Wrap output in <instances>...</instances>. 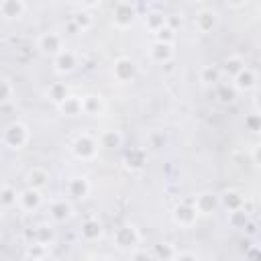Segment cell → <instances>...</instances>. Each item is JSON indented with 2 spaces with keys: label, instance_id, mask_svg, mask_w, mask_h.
<instances>
[{
  "label": "cell",
  "instance_id": "1",
  "mask_svg": "<svg viewBox=\"0 0 261 261\" xmlns=\"http://www.w3.org/2000/svg\"><path fill=\"white\" fill-rule=\"evenodd\" d=\"M29 141V128L22 122H10L4 128V143L10 149H22Z\"/></svg>",
  "mask_w": 261,
  "mask_h": 261
},
{
  "label": "cell",
  "instance_id": "20",
  "mask_svg": "<svg viewBox=\"0 0 261 261\" xmlns=\"http://www.w3.org/2000/svg\"><path fill=\"white\" fill-rule=\"evenodd\" d=\"M143 163H145V151H143V149H133V151L126 155V165H128V167L139 169V167H143Z\"/></svg>",
  "mask_w": 261,
  "mask_h": 261
},
{
  "label": "cell",
  "instance_id": "12",
  "mask_svg": "<svg viewBox=\"0 0 261 261\" xmlns=\"http://www.w3.org/2000/svg\"><path fill=\"white\" fill-rule=\"evenodd\" d=\"M171 55H173V45H171V43L157 41V43L151 47V57H153L155 61H159V63L171 59Z\"/></svg>",
  "mask_w": 261,
  "mask_h": 261
},
{
  "label": "cell",
  "instance_id": "13",
  "mask_svg": "<svg viewBox=\"0 0 261 261\" xmlns=\"http://www.w3.org/2000/svg\"><path fill=\"white\" fill-rule=\"evenodd\" d=\"M47 179H49V175H47V171L41 169V167H33V169L27 173L29 188H33V190H41V188L47 184Z\"/></svg>",
  "mask_w": 261,
  "mask_h": 261
},
{
  "label": "cell",
  "instance_id": "29",
  "mask_svg": "<svg viewBox=\"0 0 261 261\" xmlns=\"http://www.w3.org/2000/svg\"><path fill=\"white\" fill-rule=\"evenodd\" d=\"M157 255L159 257H173V249L169 247V243H159L157 245Z\"/></svg>",
  "mask_w": 261,
  "mask_h": 261
},
{
  "label": "cell",
  "instance_id": "17",
  "mask_svg": "<svg viewBox=\"0 0 261 261\" xmlns=\"http://www.w3.org/2000/svg\"><path fill=\"white\" fill-rule=\"evenodd\" d=\"M24 10V4L22 2H12V0H6V2H0V14L6 16V18H14V16H20Z\"/></svg>",
  "mask_w": 261,
  "mask_h": 261
},
{
  "label": "cell",
  "instance_id": "14",
  "mask_svg": "<svg viewBox=\"0 0 261 261\" xmlns=\"http://www.w3.org/2000/svg\"><path fill=\"white\" fill-rule=\"evenodd\" d=\"M59 110L67 116H75V114H82V98L77 96H67L61 104H59Z\"/></svg>",
  "mask_w": 261,
  "mask_h": 261
},
{
  "label": "cell",
  "instance_id": "27",
  "mask_svg": "<svg viewBox=\"0 0 261 261\" xmlns=\"http://www.w3.org/2000/svg\"><path fill=\"white\" fill-rule=\"evenodd\" d=\"M149 27L157 33V31H161V29L165 27V18H163L161 14H157V12H155V14H151V16H149Z\"/></svg>",
  "mask_w": 261,
  "mask_h": 261
},
{
  "label": "cell",
  "instance_id": "3",
  "mask_svg": "<svg viewBox=\"0 0 261 261\" xmlns=\"http://www.w3.org/2000/svg\"><path fill=\"white\" fill-rule=\"evenodd\" d=\"M114 243L120 247V249H128V247H135L139 243V232L133 224H122L116 228L114 232Z\"/></svg>",
  "mask_w": 261,
  "mask_h": 261
},
{
  "label": "cell",
  "instance_id": "10",
  "mask_svg": "<svg viewBox=\"0 0 261 261\" xmlns=\"http://www.w3.org/2000/svg\"><path fill=\"white\" fill-rule=\"evenodd\" d=\"M196 216H198V212H196V208L190 206V204H179V206L173 210V218H175V222L181 224V226L194 224V222H196Z\"/></svg>",
  "mask_w": 261,
  "mask_h": 261
},
{
  "label": "cell",
  "instance_id": "28",
  "mask_svg": "<svg viewBox=\"0 0 261 261\" xmlns=\"http://www.w3.org/2000/svg\"><path fill=\"white\" fill-rule=\"evenodd\" d=\"M45 245H41V243H35V245H31L29 247V253L27 255H31V257H35V259H43V255H45Z\"/></svg>",
  "mask_w": 261,
  "mask_h": 261
},
{
  "label": "cell",
  "instance_id": "15",
  "mask_svg": "<svg viewBox=\"0 0 261 261\" xmlns=\"http://www.w3.org/2000/svg\"><path fill=\"white\" fill-rule=\"evenodd\" d=\"M100 234H102V224H100L98 220L90 218V220L84 222V226H82V237H84L86 241H96Z\"/></svg>",
  "mask_w": 261,
  "mask_h": 261
},
{
  "label": "cell",
  "instance_id": "34",
  "mask_svg": "<svg viewBox=\"0 0 261 261\" xmlns=\"http://www.w3.org/2000/svg\"><path fill=\"white\" fill-rule=\"evenodd\" d=\"M0 192H2V186H0Z\"/></svg>",
  "mask_w": 261,
  "mask_h": 261
},
{
  "label": "cell",
  "instance_id": "19",
  "mask_svg": "<svg viewBox=\"0 0 261 261\" xmlns=\"http://www.w3.org/2000/svg\"><path fill=\"white\" fill-rule=\"evenodd\" d=\"M255 84V75H253V71H249V69H241L239 73H234V86L239 88V90H245V88H251Z\"/></svg>",
  "mask_w": 261,
  "mask_h": 261
},
{
  "label": "cell",
  "instance_id": "26",
  "mask_svg": "<svg viewBox=\"0 0 261 261\" xmlns=\"http://www.w3.org/2000/svg\"><path fill=\"white\" fill-rule=\"evenodd\" d=\"M39 241L37 243H41V245H49L51 241H53V230H51V226H39Z\"/></svg>",
  "mask_w": 261,
  "mask_h": 261
},
{
  "label": "cell",
  "instance_id": "24",
  "mask_svg": "<svg viewBox=\"0 0 261 261\" xmlns=\"http://www.w3.org/2000/svg\"><path fill=\"white\" fill-rule=\"evenodd\" d=\"M0 204H2V206H12V204H16V194H14V190L2 188V192H0Z\"/></svg>",
  "mask_w": 261,
  "mask_h": 261
},
{
  "label": "cell",
  "instance_id": "2",
  "mask_svg": "<svg viewBox=\"0 0 261 261\" xmlns=\"http://www.w3.org/2000/svg\"><path fill=\"white\" fill-rule=\"evenodd\" d=\"M98 153V141L90 135H80L73 143V155L77 159H94Z\"/></svg>",
  "mask_w": 261,
  "mask_h": 261
},
{
  "label": "cell",
  "instance_id": "11",
  "mask_svg": "<svg viewBox=\"0 0 261 261\" xmlns=\"http://www.w3.org/2000/svg\"><path fill=\"white\" fill-rule=\"evenodd\" d=\"M49 214L55 222H63L71 216V204L65 202V200H55L51 206H49Z\"/></svg>",
  "mask_w": 261,
  "mask_h": 261
},
{
  "label": "cell",
  "instance_id": "9",
  "mask_svg": "<svg viewBox=\"0 0 261 261\" xmlns=\"http://www.w3.org/2000/svg\"><path fill=\"white\" fill-rule=\"evenodd\" d=\"M67 194L75 200H84L90 194V181L86 177H71L67 181Z\"/></svg>",
  "mask_w": 261,
  "mask_h": 261
},
{
  "label": "cell",
  "instance_id": "7",
  "mask_svg": "<svg viewBox=\"0 0 261 261\" xmlns=\"http://www.w3.org/2000/svg\"><path fill=\"white\" fill-rule=\"evenodd\" d=\"M114 22L118 24V27H128V24H133V20H135V8H133V4H128V2H118L116 6H114Z\"/></svg>",
  "mask_w": 261,
  "mask_h": 261
},
{
  "label": "cell",
  "instance_id": "31",
  "mask_svg": "<svg viewBox=\"0 0 261 261\" xmlns=\"http://www.w3.org/2000/svg\"><path fill=\"white\" fill-rule=\"evenodd\" d=\"M173 261H196V257L192 253H179V255H173Z\"/></svg>",
  "mask_w": 261,
  "mask_h": 261
},
{
  "label": "cell",
  "instance_id": "32",
  "mask_svg": "<svg viewBox=\"0 0 261 261\" xmlns=\"http://www.w3.org/2000/svg\"><path fill=\"white\" fill-rule=\"evenodd\" d=\"M135 261H151V257L147 255V253H143V251H139V253H135V257H133Z\"/></svg>",
  "mask_w": 261,
  "mask_h": 261
},
{
  "label": "cell",
  "instance_id": "22",
  "mask_svg": "<svg viewBox=\"0 0 261 261\" xmlns=\"http://www.w3.org/2000/svg\"><path fill=\"white\" fill-rule=\"evenodd\" d=\"M224 204L230 208V210H241V204H243V198L234 192H228L224 194Z\"/></svg>",
  "mask_w": 261,
  "mask_h": 261
},
{
  "label": "cell",
  "instance_id": "4",
  "mask_svg": "<svg viewBox=\"0 0 261 261\" xmlns=\"http://www.w3.org/2000/svg\"><path fill=\"white\" fill-rule=\"evenodd\" d=\"M53 65H55V69H57L59 73H69V71H73L75 65H77V57H75L73 51L61 49V51L53 57Z\"/></svg>",
  "mask_w": 261,
  "mask_h": 261
},
{
  "label": "cell",
  "instance_id": "23",
  "mask_svg": "<svg viewBox=\"0 0 261 261\" xmlns=\"http://www.w3.org/2000/svg\"><path fill=\"white\" fill-rule=\"evenodd\" d=\"M12 86H10V82L8 80H2L0 77V104H4V102H8L10 98H12Z\"/></svg>",
  "mask_w": 261,
  "mask_h": 261
},
{
  "label": "cell",
  "instance_id": "6",
  "mask_svg": "<svg viewBox=\"0 0 261 261\" xmlns=\"http://www.w3.org/2000/svg\"><path fill=\"white\" fill-rule=\"evenodd\" d=\"M112 73L118 82H128L135 75V63L128 57H118L112 65Z\"/></svg>",
  "mask_w": 261,
  "mask_h": 261
},
{
  "label": "cell",
  "instance_id": "16",
  "mask_svg": "<svg viewBox=\"0 0 261 261\" xmlns=\"http://www.w3.org/2000/svg\"><path fill=\"white\" fill-rule=\"evenodd\" d=\"M104 108V102L100 96H86L82 98V112L86 114H98Z\"/></svg>",
  "mask_w": 261,
  "mask_h": 261
},
{
  "label": "cell",
  "instance_id": "8",
  "mask_svg": "<svg viewBox=\"0 0 261 261\" xmlns=\"http://www.w3.org/2000/svg\"><path fill=\"white\" fill-rule=\"evenodd\" d=\"M39 49L43 53H49V55H57L63 47H61V37L55 35V33H45L41 39H39Z\"/></svg>",
  "mask_w": 261,
  "mask_h": 261
},
{
  "label": "cell",
  "instance_id": "18",
  "mask_svg": "<svg viewBox=\"0 0 261 261\" xmlns=\"http://www.w3.org/2000/svg\"><path fill=\"white\" fill-rule=\"evenodd\" d=\"M100 145L106 147V149H116V147L122 145V135L118 130H106L100 137Z\"/></svg>",
  "mask_w": 261,
  "mask_h": 261
},
{
  "label": "cell",
  "instance_id": "33",
  "mask_svg": "<svg viewBox=\"0 0 261 261\" xmlns=\"http://www.w3.org/2000/svg\"><path fill=\"white\" fill-rule=\"evenodd\" d=\"M22 261H41V259H35V257H31V255H24Z\"/></svg>",
  "mask_w": 261,
  "mask_h": 261
},
{
  "label": "cell",
  "instance_id": "30",
  "mask_svg": "<svg viewBox=\"0 0 261 261\" xmlns=\"http://www.w3.org/2000/svg\"><path fill=\"white\" fill-rule=\"evenodd\" d=\"M75 22H77V24H80L82 29H86V27H88V24H90L92 20L88 18V14H77V16H75Z\"/></svg>",
  "mask_w": 261,
  "mask_h": 261
},
{
  "label": "cell",
  "instance_id": "25",
  "mask_svg": "<svg viewBox=\"0 0 261 261\" xmlns=\"http://www.w3.org/2000/svg\"><path fill=\"white\" fill-rule=\"evenodd\" d=\"M202 82H206V84H214V82H218V69L216 67H204L202 69Z\"/></svg>",
  "mask_w": 261,
  "mask_h": 261
},
{
  "label": "cell",
  "instance_id": "21",
  "mask_svg": "<svg viewBox=\"0 0 261 261\" xmlns=\"http://www.w3.org/2000/svg\"><path fill=\"white\" fill-rule=\"evenodd\" d=\"M67 96H69V94H67V88H65L63 84H53V86L49 88V98H51L55 104H61Z\"/></svg>",
  "mask_w": 261,
  "mask_h": 261
},
{
  "label": "cell",
  "instance_id": "5",
  "mask_svg": "<svg viewBox=\"0 0 261 261\" xmlns=\"http://www.w3.org/2000/svg\"><path fill=\"white\" fill-rule=\"evenodd\" d=\"M16 200H18L20 208L27 210V212H35V210L43 204L41 192H39V190H33V188H27L24 192H20V194L16 196Z\"/></svg>",
  "mask_w": 261,
  "mask_h": 261
}]
</instances>
